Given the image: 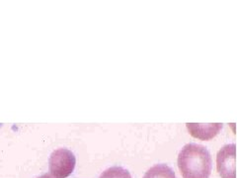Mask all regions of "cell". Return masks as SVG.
Listing matches in <instances>:
<instances>
[{"label": "cell", "mask_w": 237, "mask_h": 178, "mask_svg": "<svg viewBox=\"0 0 237 178\" xmlns=\"http://www.w3.org/2000/svg\"><path fill=\"white\" fill-rule=\"evenodd\" d=\"M178 167L183 178H208L212 172V156L207 147L188 143L178 155Z\"/></svg>", "instance_id": "1"}, {"label": "cell", "mask_w": 237, "mask_h": 178, "mask_svg": "<svg viewBox=\"0 0 237 178\" xmlns=\"http://www.w3.org/2000/svg\"><path fill=\"white\" fill-rule=\"evenodd\" d=\"M76 159L73 153L66 148L53 150L49 161L50 174L55 178H66L74 170Z\"/></svg>", "instance_id": "2"}, {"label": "cell", "mask_w": 237, "mask_h": 178, "mask_svg": "<svg viewBox=\"0 0 237 178\" xmlns=\"http://www.w3.org/2000/svg\"><path fill=\"white\" fill-rule=\"evenodd\" d=\"M235 145L230 143L223 147L216 156V168L221 178H235L236 172Z\"/></svg>", "instance_id": "3"}, {"label": "cell", "mask_w": 237, "mask_h": 178, "mask_svg": "<svg viewBox=\"0 0 237 178\" xmlns=\"http://www.w3.org/2000/svg\"><path fill=\"white\" fill-rule=\"evenodd\" d=\"M186 125L191 136L202 141L212 140L222 129V124H220V123H215V124H213V123H211V124H194V123H188Z\"/></svg>", "instance_id": "4"}, {"label": "cell", "mask_w": 237, "mask_h": 178, "mask_svg": "<svg viewBox=\"0 0 237 178\" xmlns=\"http://www.w3.org/2000/svg\"><path fill=\"white\" fill-rule=\"evenodd\" d=\"M143 178H177L171 167L166 164H156L148 169Z\"/></svg>", "instance_id": "5"}, {"label": "cell", "mask_w": 237, "mask_h": 178, "mask_svg": "<svg viewBox=\"0 0 237 178\" xmlns=\"http://www.w3.org/2000/svg\"><path fill=\"white\" fill-rule=\"evenodd\" d=\"M99 178H132L128 171L121 166H113L101 173Z\"/></svg>", "instance_id": "6"}, {"label": "cell", "mask_w": 237, "mask_h": 178, "mask_svg": "<svg viewBox=\"0 0 237 178\" xmlns=\"http://www.w3.org/2000/svg\"><path fill=\"white\" fill-rule=\"evenodd\" d=\"M38 178H55L52 175H51L50 173H46V174H44V175H42V176H40V177H38Z\"/></svg>", "instance_id": "7"}]
</instances>
